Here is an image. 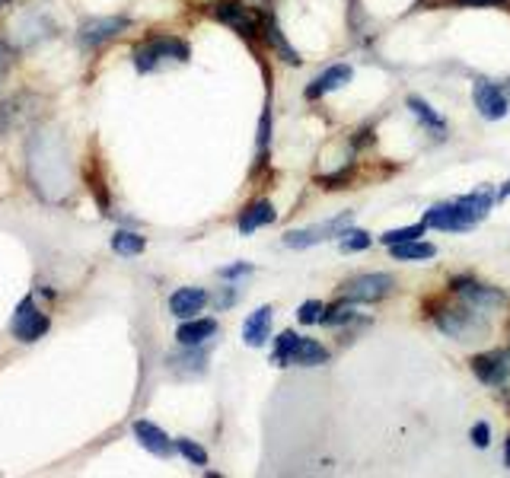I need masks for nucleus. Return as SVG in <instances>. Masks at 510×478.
<instances>
[{"mask_svg":"<svg viewBox=\"0 0 510 478\" xmlns=\"http://www.w3.org/2000/svg\"><path fill=\"white\" fill-rule=\"evenodd\" d=\"M61 147H58V137H52L48 131H39V135L29 141V160H26V169H42L45 166L48 173L42 175L39 183H35V192H42V195L48 198V202H58L61 192L68 189V173L58 166H68V163L61 160Z\"/></svg>","mask_w":510,"mask_h":478,"instance_id":"1","label":"nucleus"},{"mask_svg":"<svg viewBox=\"0 0 510 478\" xmlns=\"http://www.w3.org/2000/svg\"><path fill=\"white\" fill-rule=\"evenodd\" d=\"M434 323L443 335L457 338V342H478V338L488 332V319L482 316V310H476V306H469V304L443 306V310H437Z\"/></svg>","mask_w":510,"mask_h":478,"instance_id":"2","label":"nucleus"},{"mask_svg":"<svg viewBox=\"0 0 510 478\" xmlns=\"http://www.w3.org/2000/svg\"><path fill=\"white\" fill-rule=\"evenodd\" d=\"M329 361V351L313 338H300L297 332H281L275 344L278 367H319Z\"/></svg>","mask_w":510,"mask_h":478,"instance_id":"3","label":"nucleus"},{"mask_svg":"<svg viewBox=\"0 0 510 478\" xmlns=\"http://www.w3.org/2000/svg\"><path fill=\"white\" fill-rule=\"evenodd\" d=\"M188 45L182 39H173V35H160V39H150L144 45H137L131 52V61L141 74H150L156 70L163 61H188Z\"/></svg>","mask_w":510,"mask_h":478,"instance_id":"4","label":"nucleus"},{"mask_svg":"<svg viewBox=\"0 0 510 478\" xmlns=\"http://www.w3.org/2000/svg\"><path fill=\"white\" fill-rule=\"evenodd\" d=\"M392 284L396 281H392L390 275H380V271H373V275H357L342 284L338 300H345V304H376V300H386V296L392 294Z\"/></svg>","mask_w":510,"mask_h":478,"instance_id":"5","label":"nucleus"},{"mask_svg":"<svg viewBox=\"0 0 510 478\" xmlns=\"http://www.w3.org/2000/svg\"><path fill=\"white\" fill-rule=\"evenodd\" d=\"M48 329H52V319L35 306V296H23L14 319H10V332H14L16 342L35 344L39 338L48 335Z\"/></svg>","mask_w":510,"mask_h":478,"instance_id":"6","label":"nucleus"},{"mask_svg":"<svg viewBox=\"0 0 510 478\" xmlns=\"http://www.w3.org/2000/svg\"><path fill=\"white\" fill-rule=\"evenodd\" d=\"M450 287L463 304L476 306V310H482V313L504 310V306H507V294H504L501 287H491V284L472 281V277H457Z\"/></svg>","mask_w":510,"mask_h":478,"instance_id":"7","label":"nucleus"},{"mask_svg":"<svg viewBox=\"0 0 510 478\" xmlns=\"http://www.w3.org/2000/svg\"><path fill=\"white\" fill-rule=\"evenodd\" d=\"M131 26L128 16H96V20H87L77 33V42L83 48H99L106 42H112L115 35H121L125 29Z\"/></svg>","mask_w":510,"mask_h":478,"instance_id":"8","label":"nucleus"},{"mask_svg":"<svg viewBox=\"0 0 510 478\" xmlns=\"http://www.w3.org/2000/svg\"><path fill=\"white\" fill-rule=\"evenodd\" d=\"M211 14H214V20H221L223 26L240 33L242 39H252V35L259 33L255 16L249 14V7H242L240 0H217V4H211Z\"/></svg>","mask_w":510,"mask_h":478,"instance_id":"9","label":"nucleus"},{"mask_svg":"<svg viewBox=\"0 0 510 478\" xmlns=\"http://www.w3.org/2000/svg\"><path fill=\"white\" fill-rule=\"evenodd\" d=\"M348 220H351V214H342V217H335V220L319 223V227L294 230V233L284 236V246H288V249H309V246H316V243H326L329 236H342Z\"/></svg>","mask_w":510,"mask_h":478,"instance_id":"10","label":"nucleus"},{"mask_svg":"<svg viewBox=\"0 0 510 478\" xmlns=\"http://www.w3.org/2000/svg\"><path fill=\"white\" fill-rule=\"evenodd\" d=\"M472 373H476L485 386H504L510 377V351L478 354L476 361H472Z\"/></svg>","mask_w":510,"mask_h":478,"instance_id":"11","label":"nucleus"},{"mask_svg":"<svg viewBox=\"0 0 510 478\" xmlns=\"http://www.w3.org/2000/svg\"><path fill=\"white\" fill-rule=\"evenodd\" d=\"M472 99H476V108L482 118H488V122H497V118H504L510 108V99L507 93H504L497 83H488V80H478L476 83V93H472Z\"/></svg>","mask_w":510,"mask_h":478,"instance_id":"12","label":"nucleus"},{"mask_svg":"<svg viewBox=\"0 0 510 478\" xmlns=\"http://www.w3.org/2000/svg\"><path fill=\"white\" fill-rule=\"evenodd\" d=\"M135 440L137 444L144 446L147 453H154V456H160V459H166V456H173L175 453V440H169V434L163 431V427H156L154 421H135Z\"/></svg>","mask_w":510,"mask_h":478,"instance_id":"13","label":"nucleus"},{"mask_svg":"<svg viewBox=\"0 0 510 478\" xmlns=\"http://www.w3.org/2000/svg\"><path fill=\"white\" fill-rule=\"evenodd\" d=\"M424 223H428V227H434V230H457V233H459V230L476 227V220H472V217L466 214L457 202H453V204H434V208L424 214Z\"/></svg>","mask_w":510,"mask_h":478,"instance_id":"14","label":"nucleus"},{"mask_svg":"<svg viewBox=\"0 0 510 478\" xmlns=\"http://www.w3.org/2000/svg\"><path fill=\"white\" fill-rule=\"evenodd\" d=\"M208 290L202 287H179L173 296H169V313L175 319H192L195 313H202L208 306Z\"/></svg>","mask_w":510,"mask_h":478,"instance_id":"15","label":"nucleus"},{"mask_svg":"<svg viewBox=\"0 0 510 478\" xmlns=\"http://www.w3.org/2000/svg\"><path fill=\"white\" fill-rule=\"evenodd\" d=\"M271 319H275V310H271V306L255 310L252 316L246 319V325H242V342H246L249 348H262L271 335Z\"/></svg>","mask_w":510,"mask_h":478,"instance_id":"16","label":"nucleus"},{"mask_svg":"<svg viewBox=\"0 0 510 478\" xmlns=\"http://www.w3.org/2000/svg\"><path fill=\"white\" fill-rule=\"evenodd\" d=\"M354 77V70L348 68V64H335V68H329L326 74H319L313 83L307 87V99H323L326 93H332V89H342L345 83Z\"/></svg>","mask_w":510,"mask_h":478,"instance_id":"17","label":"nucleus"},{"mask_svg":"<svg viewBox=\"0 0 510 478\" xmlns=\"http://www.w3.org/2000/svg\"><path fill=\"white\" fill-rule=\"evenodd\" d=\"M217 332V323L214 319H182V325L175 329V338H179V344H185V348H198V344H204L211 335Z\"/></svg>","mask_w":510,"mask_h":478,"instance_id":"18","label":"nucleus"},{"mask_svg":"<svg viewBox=\"0 0 510 478\" xmlns=\"http://www.w3.org/2000/svg\"><path fill=\"white\" fill-rule=\"evenodd\" d=\"M275 220H278L275 204L262 198V202L249 204V208L240 214V233H255L259 227H269V223H275Z\"/></svg>","mask_w":510,"mask_h":478,"instance_id":"19","label":"nucleus"},{"mask_svg":"<svg viewBox=\"0 0 510 478\" xmlns=\"http://www.w3.org/2000/svg\"><path fill=\"white\" fill-rule=\"evenodd\" d=\"M265 39H269V45L275 48L278 54H281L284 61L288 64H294V68H300V54L294 52V48H290V42L284 39V33H281V26H278V20L271 14H265Z\"/></svg>","mask_w":510,"mask_h":478,"instance_id":"20","label":"nucleus"},{"mask_svg":"<svg viewBox=\"0 0 510 478\" xmlns=\"http://www.w3.org/2000/svg\"><path fill=\"white\" fill-rule=\"evenodd\" d=\"M392 258H399V262H428V258L437 256V249L430 243H421V239H411V243H399V246H390Z\"/></svg>","mask_w":510,"mask_h":478,"instance_id":"21","label":"nucleus"},{"mask_svg":"<svg viewBox=\"0 0 510 478\" xmlns=\"http://www.w3.org/2000/svg\"><path fill=\"white\" fill-rule=\"evenodd\" d=\"M459 208L466 211V214L472 217V220H482L485 214L491 211V204H495V192L491 189H482V192H472V195H466V198H459Z\"/></svg>","mask_w":510,"mask_h":478,"instance_id":"22","label":"nucleus"},{"mask_svg":"<svg viewBox=\"0 0 510 478\" xmlns=\"http://www.w3.org/2000/svg\"><path fill=\"white\" fill-rule=\"evenodd\" d=\"M144 246H147V243H144V236L135 233V230H118V233L112 236V252H115V256H125V258L141 256Z\"/></svg>","mask_w":510,"mask_h":478,"instance_id":"23","label":"nucleus"},{"mask_svg":"<svg viewBox=\"0 0 510 478\" xmlns=\"http://www.w3.org/2000/svg\"><path fill=\"white\" fill-rule=\"evenodd\" d=\"M409 108H411V115H415L418 122L424 125V128L437 131V135L443 137V131H447V125H443V118L434 112V108L428 106V102L421 99V96H409Z\"/></svg>","mask_w":510,"mask_h":478,"instance_id":"24","label":"nucleus"},{"mask_svg":"<svg viewBox=\"0 0 510 478\" xmlns=\"http://www.w3.org/2000/svg\"><path fill=\"white\" fill-rule=\"evenodd\" d=\"M424 227L428 223H415V227H399V230H386V233L380 236L382 246H399V243H411V239H418V236H424Z\"/></svg>","mask_w":510,"mask_h":478,"instance_id":"25","label":"nucleus"},{"mask_svg":"<svg viewBox=\"0 0 510 478\" xmlns=\"http://www.w3.org/2000/svg\"><path fill=\"white\" fill-rule=\"evenodd\" d=\"M169 364H173V370H179V373H202L204 370V354L202 351H188V354L173 357Z\"/></svg>","mask_w":510,"mask_h":478,"instance_id":"26","label":"nucleus"},{"mask_svg":"<svg viewBox=\"0 0 510 478\" xmlns=\"http://www.w3.org/2000/svg\"><path fill=\"white\" fill-rule=\"evenodd\" d=\"M175 450H179L192 465H208V450H204L202 444H195V440H188V437L175 440Z\"/></svg>","mask_w":510,"mask_h":478,"instance_id":"27","label":"nucleus"},{"mask_svg":"<svg viewBox=\"0 0 510 478\" xmlns=\"http://www.w3.org/2000/svg\"><path fill=\"white\" fill-rule=\"evenodd\" d=\"M351 319H354V310H351V306L345 304V300H342V304L332 306V310H326V313H323V323H326V325H332V329H335V325L351 323Z\"/></svg>","mask_w":510,"mask_h":478,"instance_id":"28","label":"nucleus"},{"mask_svg":"<svg viewBox=\"0 0 510 478\" xmlns=\"http://www.w3.org/2000/svg\"><path fill=\"white\" fill-rule=\"evenodd\" d=\"M323 313H326V306L319 304V300H307V304L297 310V319H300V325H313V323H323Z\"/></svg>","mask_w":510,"mask_h":478,"instance_id":"29","label":"nucleus"},{"mask_svg":"<svg viewBox=\"0 0 510 478\" xmlns=\"http://www.w3.org/2000/svg\"><path fill=\"white\" fill-rule=\"evenodd\" d=\"M370 246V233H364V230H348V233H342V249L345 252H361Z\"/></svg>","mask_w":510,"mask_h":478,"instance_id":"30","label":"nucleus"},{"mask_svg":"<svg viewBox=\"0 0 510 478\" xmlns=\"http://www.w3.org/2000/svg\"><path fill=\"white\" fill-rule=\"evenodd\" d=\"M217 275H221L223 281H236V277H242V275H252V265H249V262H236V265H227V268H221Z\"/></svg>","mask_w":510,"mask_h":478,"instance_id":"31","label":"nucleus"},{"mask_svg":"<svg viewBox=\"0 0 510 478\" xmlns=\"http://www.w3.org/2000/svg\"><path fill=\"white\" fill-rule=\"evenodd\" d=\"M472 444H476L478 450H485V446L491 444V427L485 425V421H478V425L472 427Z\"/></svg>","mask_w":510,"mask_h":478,"instance_id":"32","label":"nucleus"},{"mask_svg":"<svg viewBox=\"0 0 510 478\" xmlns=\"http://www.w3.org/2000/svg\"><path fill=\"white\" fill-rule=\"evenodd\" d=\"M269 137H271V112L265 108L262 112V122H259V147H269Z\"/></svg>","mask_w":510,"mask_h":478,"instance_id":"33","label":"nucleus"},{"mask_svg":"<svg viewBox=\"0 0 510 478\" xmlns=\"http://www.w3.org/2000/svg\"><path fill=\"white\" fill-rule=\"evenodd\" d=\"M236 300H240V294H236V287H223L221 294H217V300H214V306L217 310H227V306H233Z\"/></svg>","mask_w":510,"mask_h":478,"instance_id":"34","label":"nucleus"},{"mask_svg":"<svg viewBox=\"0 0 510 478\" xmlns=\"http://www.w3.org/2000/svg\"><path fill=\"white\" fill-rule=\"evenodd\" d=\"M507 0H453V7H501Z\"/></svg>","mask_w":510,"mask_h":478,"instance_id":"35","label":"nucleus"},{"mask_svg":"<svg viewBox=\"0 0 510 478\" xmlns=\"http://www.w3.org/2000/svg\"><path fill=\"white\" fill-rule=\"evenodd\" d=\"M7 68H10V58H7V48L0 45V80L7 77Z\"/></svg>","mask_w":510,"mask_h":478,"instance_id":"36","label":"nucleus"},{"mask_svg":"<svg viewBox=\"0 0 510 478\" xmlns=\"http://www.w3.org/2000/svg\"><path fill=\"white\" fill-rule=\"evenodd\" d=\"M504 465L510 469V437H507V446H504Z\"/></svg>","mask_w":510,"mask_h":478,"instance_id":"37","label":"nucleus"},{"mask_svg":"<svg viewBox=\"0 0 510 478\" xmlns=\"http://www.w3.org/2000/svg\"><path fill=\"white\" fill-rule=\"evenodd\" d=\"M507 195H510V183H507V185H504V189H501V192H497V198H507Z\"/></svg>","mask_w":510,"mask_h":478,"instance_id":"38","label":"nucleus"}]
</instances>
